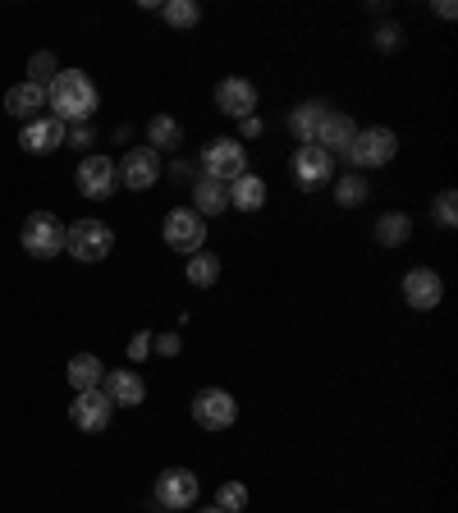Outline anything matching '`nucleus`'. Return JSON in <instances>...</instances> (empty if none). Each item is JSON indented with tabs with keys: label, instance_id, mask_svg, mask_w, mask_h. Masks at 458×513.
I'll return each mask as SVG.
<instances>
[{
	"label": "nucleus",
	"instance_id": "nucleus-16",
	"mask_svg": "<svg viewBox=\"0 0 458 513\" xmlns=\"http://www.w3.org/2000/svg\"><path fill=\"white\" fill-rule=\"evenodd\" d=\"M216 106L225 115H234V120H248V115H257V88H252L248 78H220Z\"/></svg>",
	"mask_w": 458,
	"mask_h": 513
},
{
	"label": "nucleus",
	"instance_id": "nucleus-26",
	"mask_svg": "<svg viewBox=\"0 0 458 513\" xmlns=\"http://www.w3.org/2000/svg\"><path fill=\"white\" fill-rule=\"evenodd\" d=\"M367 193H371V184L362 175H353V170L335 179V202H339V207H362V202H367Z\"/></svg>",
	"mask_w": 458,
	"mask_h": 513
},
{
	"label": "nucleus",
	"instance_id": "nucleus-12",
	"mask_svg": "<svg viewBox=\"0 0 458 513\" xmlns=\"http://www.w3.org/2000/svg\"><path fill=\"white\" fill-rule=\"evenodd\" d=\"M294 179H298V188L303 193H312V188H321V184H330L335 179V156H326L321 147H298L294 152Z\"/></svg>",
	"mask_w": 458,
	"mask_h": 513
},
{
	"label": "nucleus",
	"instance_id": "nucleus-19",
	"mask_svg": "<svg viewBox=\"0 0 458 513\" xmlns=\"http://www.w3.org/2000/svg\"><path fill=\"white\" fill-rule=\"evenodd\" d=\"M46 106V88H37V83H28V78H23V83H14L10 92H5V110H10L14 120H37V110Z\"/></svg>",
	"mask_w": 458,
	"mask_h": 513
},
{
	"label": "nucleus",
	"instance_id": "nucleus-14",
	"mask_svg": "<svg viewBox=\"0 0 458 513\" xmlns=\"http://www.w3.org/2000/svg\"><path fill=\"white\" fill-rule=\"evenodd\" d=\"M353 138H358V124H353L344 110H326V120H321L312 147H321L326 156H344L353 147Z\"/></svg>",
	"mask_w": 458,
	"mask_h": 513
},
{
	"label": "nucleus",
	"instance_id": "nucleus-7",
	"mask_svg": "<svg viewBox=\"0 0 458 513\" xmlns=\"http://www.w3.org/2000/svg\"><path fill=\"white\" fill-rule=\"evenodd\" d=\"M234 417H239V404H234V394H229V390L211 385V390H197L193 394V422L202 426V431H229V426H234Z\"/></svg>",
	"mask_w": 458,
	"mask_h": 513
},
{
	"label": "nucleus",
	"instance_id": "nucleus-32",
	"mask_svg": "<svg viewBox=\"0 0 458 513\" xmlns=\"http://www.w3.org/2000/svg\"><path fill=\"white\" fill-rule=\"evenodd\" d=\"M179 349H184V339H179L175 330H165V335H152V353H161V358H179Z\"/></svg>",
	"mask_w": 458,
	"mask_h": 513
},
{
	"label": "nucleus",
	"instance_id": "nucleus-1",
	"mask_svg": "<svg viewBox=\"0 0 458 513\" xmlns=\"http://www.w3.org/2000/svg\"><path fill=\"white\" fill-rule=\"evenodd\" d=\"M46 106L55 110V120L74 129V124H88L101 106V92L83 69H60V74L46 83Z\"/></svg>",
	"mask_w": 458,
	"mask_h": 513
},
{
	"label": "nucleus",
	"instance_id": "nucleus-11",
	"mask_svg": "<svg viewBox=\"0 0 458 513\" xmlns=\"http://www.w3.org/2000/svg\"><path fill=\"white\" fill-rule=\"evenodd\" d=\"M110 417H115V404H110L101 390H83V394H74V404H69V422H74L78 431H88V436L106 431Z\"/></svg>",
	"mask_w": 458,
	"mask_h": 513
},
{
	"label": "nucleus",
	"instance_id": "nucleus-21",
	"mask_svg": "<svg viewBox=\"0 0 458 513\" xmlns=\"http://www.w3.org/2000/svg\"><path fill=\"white\" fill-rule=\"evenodd\" d=\"M147 147H152L156 156L179 152V147H184V124H179L175 115H152V120H147Z\"/></svg>",
	"mask_w": 458,
	"mask_h": 513
},
{
	"label": "nucleus",
	"instance_id": "nucleus-34",
	"mask_svg": "<svg viewBox=\"0 0 458 513\" xmlns=\"http://www.w3.org/2000/svg\"><path fill=\"white\" fill-rule=\"evenodd\" d=\"M65 142L69 147H92V129L88 124H74V129H65Z\"/></svg>",
	"mask_w": 458,
	"mask_h": 513
},
{
	"label": "nucleus",
	"instance_id": "nucleus-37",
	"mask_svg": "<svg viewBox=\"0 0 458 513\" xmlns=\"http://www.w3.org/2000/svg\"><path fill=\"white\" fill-rule=\"evenodd\" d=\"M197 513H225V509H216V504H207V509H197Z\"/></svg>",
	"mask_w": 458,
	"mask_h": 513
},
{
	"label": "nucleus",
	"instance_id": "nucleus-17",
	"mask_svg": "<svg viewBox=\"0 0 458 513\" xmlns=\"http://www.w3.org/2000/svg\"><path fill=\"white\" fill-rule=\"evenodd\" d=\"M101 394H106L115 408H138L142 399H147V385H142L138 372H129V367H115V372H106V381H101Z\"/></svg>",
	"mask_w": 458,
	"mask_h": 513
},
{
	"label": "nucleus",
	"instance_id": "nucleus-5",
	"mask_svg": "<svg viewBox=\"0 0 458 513\" xmlns=\"http://www.w3.org/2000/svg\"><path fill=\"white\" fill-rule=\"evenodd\" d=\"M202 170H207V179L234 184L239 175H248V147L239 138H211L202 152Z\"/></svg>",
	"mask_w": 458,
	"mask_h": 513
},
{
	"label": "nucleus",
	"instance_id": "nucleus-30",
	"mask_svg": "<svg viewBox=\"0 0 458 513\" xmlns=\"http://www.w3.org/2000/svg\"><path fill=\"white\" fill-rule=\"evenodd\" d=\"M55 74H60V65H55L51 51H37L33 60H28V83H37V88H46Z\"/></svg>",
	"mask_w": 458,
	"mask_h": 513
},
{
	"label": "nucleus",
	"instance_id": "nucleus-25",
	"mask_svg": "<svg viewBox=\"0 0 458 513\" xmlns=\"http://www.w3.org/2000/svg\"><path fill=\"white\" fill-rule=\"evenodd\" d=\"M220 280V257L216 252H193V257H188V284H193V289H211V284Z\"/></svg>",
	"mask_w": 458,
	"mask_h": 513
},
{
	"label": "nucleus",
	"instance_id": "nucleus-8",
	"mask_svg": "<svg viewBox=\"0 0 458 513\" xmlns=\"http://www.w3.org/2000/svg\"><path fill=\"white\" fill-rule=\"evenodd\" d=\"M115 188H120V170H115V161L106 152H92L78 161V193L88 202H106Z\"/></svg>",
	"mask_w": 458,
	"mask_h": 513
},
{
	"label": "nucleus",
	"instance_id": "nucleus-6",
	"mask_svg": "<svg viewBox=\"0 0 458 513\" xmlns=\"http://www.w3.org/2000/svg\"><path fill=\"white\" fill-rule=\"evenodd\" d=\"M161 234H165V243L175 252H202L207 248V220L197 216L193 207H175L170 216H165V225H161Z\"/></svg>",
	"mask_w": 458,
	"mask_h": 513
},
{
	"label": "nucleus",
	"instance_id": "nucleus-10",
	"mask_svg": "<svg viewBox=\"0 0 458 513\" xmlns=\"http://www.w3.org/2000/svg\"><path fill=\"white\" fill-rule=\"evenodd\" d=\"M120 184L133 188V193H142V188H156V179H161V156L152 152V147H129V152L120 156Z\"/></svg>",
	"mask_w": 458,
	"mask_h": 513
},
{
	"label": "nucleus",
	"instance_id": "nucleus-13",
	"mask_svg": "<svg viewBox=\"0 0 458 513\" xmlns=\"http://www.w3.org/2000/svg\"><path fill=\"white\" fill-rule=\"evenodd\" d=\"M404 298L417 312H431V307H440V298H445V280H440L431 266H413V271L404 275Z\"/></svg>",
	"mask_w": 458,
	"mask_h": 513
},
{
	"label": "nucleus",
	"instance_id": "nucleus-28",
	"mask_svg": "<svg viewBox=\"0 0 458 513\" xmlns=\"http://www.w3.org/2000/svg\"><path fill=\"white\" fill-rule=\"evenodd\" d=\"M431 211H436L440 230H454V225H458V193H454V188H440L436 202H431Z\"/></svg>",
	"mask_w": 458,
	"mask_h": 513
},
{
	"label": "nucleus",
	"instance_id": "nucleus-20",
	"mask_svg": "<svg viewBox=\"0 0 458 513\" xmlns=\"http://www.w3.org/2000/svg\"><path fill=\"white\" fill-rule=\"evenodd\" d=\"M326 101H298L294 110H289V133L298 138V147H307V142L317 138V129H321V120H326Z\"/></svg>",
	"mask_w": 458,
	"mask_h": 513
},
{
	"label": "nucleus",
	"instance_id": "nucleus-4",
	"mask_svg": "<svg viewBox=\"0 0 458 513\" xmlns=\"http://www.w3.org/2000/svg\"><path fill=\"white\" fill-rule=\"evenodd\" d=\"M19 239H23V252H28V257L51 262V257L65 252V225H60V216H51V211H33V216L23 220Z\"/></svg>",
	"mask_w": 458,
	"mask_h": 513
},
{
	"label": "nucleus",
	"instance_id": "nucleus-33",
	"mask_svg": "<svg viewBox=\"0 0 458 513\" xmlns=\"http://www.w3.org/2000/svg\"><path fill=\"white\" fill-rule=\"evenodd\" d=\"M152 353V330H138V335L129 339V362H142Z\"/></svg>",
	"mask_w": 458,
	"mask_h": 513
},
{
	"label": "nucleus",
	"instance_id": "nucleus-24",
	"mask_svg": "<svg viewBox=\"0 0 458 513\" xmlns=\"http://www.w3.org/2000/svg\"><path fill=\"white\" fill-rule=\"evenodd\" d=\"M408 234H413V216L408 211H385L376 220V243L381 248H399V243H408Z\"/></svg>",
	"mask_w": 458,
	"mask_h": 513
},
{
	"label": "nucleus",
	"instance_id": "nucleus-31",
	"mask_svg": "<svg viewBox=\"0 0 458 513\" xmlns=\"http://www.w3.org/2000/svg\"><path fill=\"white\" fill-rule=\"evenodd\" d=\"M399 46H404V28H399V23L376 28V51H399Z\"/></svg>",
	"mask_w": 458,
	"mask_h": 513
},
{
	"label": "nucleus",
	"instance_id": "nucleus-22",
	"mask_svg": "<svg viewBox=\"0 0 458 513\" xmlns=\"http://www.w3.org/2000/svg\"><path fill=\"white\" fill-rule=\"evenodd\" d=\"M229 188V207H239V211H262L266 207V179L262 175H239L234 184H225Z\"/></svg>",
	"mask_w": 458,
	"mask_h": 513
},
{
	"label": "nucleus",
	"instance_id": "nucleus-29",
	"mask_svg": "<svg viewBox=\"0 0 458 513\" xmlns=\"http://www.w3.org/2000/svg\"><path fill=\"white\" fill-rule=\"evenodd\" d=\"M216 509L243 513V509H248V486H243V481H225V486L216 491Z\"/></svg>",
	"mask_w": 458,
	"mask_h": 513
},
{
	"label": "nucleus",
	"instance_id": "nucleus-9",
	"mask_svg": "<svg viewBox=\"0 0 458 513\" xmlns=\"http://www.w3.org/2000/svg\"><path fill=\"white\" fill-rule=\"evenodd\" d=\"M197 495H202V481L188 468H165L161 477H156V504H161V509H193Z\"/></svg>",
	"mask_w": 458,
	"mask_h": 513
},
{
	"label": "nucleus",
	"instance_id": "nucleus-2",
	"mask_svg": "<svg viewBox=\"0 0 458 513\" xmlns=\"http://www.w3.org/2000/svg\"><path fill=\"white\" fill-rule=\"evenodd\" d=\"M65 252L74 262H106L110 252H115V230H110L106 220H74L65 230Z\"/></svg>",
	"mask_w": 458,
	"mask_h": 513
},
{
	"label": "nucleus",
	"instance_id": "nucleus-36",
	"mask_svg": "<svg viewBox=\"0 0 458 513\" xmlns=\"http://www.w3.org/2000/svg\"><path fill=\"white\" fill-rule=\"evenodd\" d=\"M436 14H440V19H454L458 5H454V0H436Z\"/></svg>",
	"mask_w": 458,
	"mask_h": 513
},
{
	"label": "nucleus",
	"instance_id": "nucleus-18",
	"mask_svg": "<svg viewBox=\"0 0 458 513\" xmlns=\"http://www.w3.org/2000/svg\"><path fill=\"white\" fill-rule=\"evenodd\" d=\"M65 381H69V390H74V394L101 390V381H106V367H101L97 353H74V358H69V367H65Z\"/></svg>",
	"mask_w": 458,
	"mask_h": 513
},
{
	"label": "nucleus",
	"instance_id": "nucleus-3",
	"mask_svg": "<svg viewBox=\"0 0 458 513\" xmlns=\"http://www.w3.org/2000/svg\"><path fill=\"white\" fill-rule=\"evenodd\" d=\"M394 152H399V138H394V129H385V124H371V129H358V138H353V147L344 156H349L353 175H358V170H381V165H390Z\"/></svg>",
	"mask_w": 458,
	"mask_h": 513
},
{
	"label": "nucleus",
	"instance_id": "nucleus-27",
	"mask_svg": "<svg viewBox=\"0 0 458 513\" xmlns=\"http://www.w3.org/2000/svg\"><path fill=\"white\" fill-rule=\"evenodd\" d=\"M161 14L170 28H197V23H202V10H197L193 0H165Z\"/></svg>",
	"mask_w": 458,
	"mask_h": 513
},
{
	"label": "nucleus",
	"instance_id": "nucleus-35",
	"mask_svg": "<svg viewBox=\"0 0 458 513\" xmlns=\"http://www.w3.org/2000/svg\"><path fill=\"white\" fill-rule=\"evenodd\" d=\"M239 129H243V138H262V129H266V124L257 120V115H248V120H239ZM243 138H239V142H243Z\"/></svg>",
	"mask_w": 458,
	"mask_h": 513
},
{
	"label": "nucleus",
	"instance_id": "nucleus-15",
	"mask_svg": "<svg viewBox=\"0 0 458 513\" xmlns=\"http://www.w3.org/2000/svg\"><path fill=\"white\" fill-rule=\"evenodd\" d=\"M19 147L33 156L55 152V147H65V124L55 120V115H37V120H28L19 129Z\"/></svg>",
	"mask_w": 458,
	"mask_h": 513
},
{
	"label": "nucleus",
	"instance_id": "nucleus-23",
	"mask_svg": "<svg viewBox=\"0 0 458 513\" xmlns=\"http://www.w3.org/2000/svg\"><path fill=\"white\" fill-rule=\"evenodd\" d=\"M225 207H229V188L220 184V179H207V175L193 179V211H197V216H202V220L220 216Z\"/></svg>",
	"mask_w": 458,
	"mask_h": 513
}]
</instances>
